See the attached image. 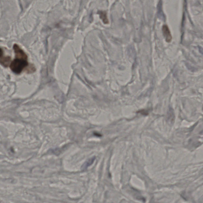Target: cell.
<instances>
[{"mask_svg":"<svg viewBox=\"0 0 203 203\" xmlns=\"http://www.w3.org/2000/svg\"><path fill=\"white\" fill-rule=\"evenodd\" d=\"M29 66L28 59L15 58L10 65V70L14 73L19 74Z\"/></svg>","mask_w":203,"mask_h":203,"instance_id":"6da1fadb","label":"cell"},{"mask_svg":"<svg viewBox=\"0 0 203 203\" xmlns=\"http://www.w3.org/2000/svg\"><path fill=\"white\" fill-rule=\"evenodd\" d=\"M162 31L164 37L167 42H171L172 39V37L170 30L167 25H164L163 26L162 28Z\"/></svg>","mask_w":203,"mask_h":203,"instance_id":"7a4b0ae2","label":"cell"},{"mask_svg":"<svg viewBox=\"0 0 203 203\" xmlns=\"http://www.w3.org/2000/svg\"><path fill=\"white\" fill-rule=\"evenodd\" d=\"M11 62V58L9 56L5 57L3 56L0 58V64L5 67H7L10 66Z\"/></svg>","mask_w":203,"mask_h":203,"instance_id":"3957f363","label":"cell"},{"mask_svg":"<svg viewBox=\"0 0 203 203\" xmlns=\"http://www.w3.org/2000/svg\"><path fill=\"white\" fill-rule=\"evenodd\" d=\"M98 14L100 15V18L105 24H108L109 23L107 15L106 12L99 11Z\"/></svg>","mask_w":203,"mask_h":203,"instance_id":"277c9868","label":"cell"},{"mask_svg":"<svg viewBox=\"0 0 203 203\" xmlns=\"http://www.w3.org/2000/svg\"><path fill=\"white\" fill-rule=\"evenodd\" d=\"M95 160V157H92V158L88 160L87 162H86L85 163H84V165H83V166L82 169L84 170L85 169H87V168H88V167L91 166V165H92V163H93Z\"/></svg>","mask_w":203,"mask_h":203,"instance_id":"5b68a950","label":"cell"},{"mask_svg":"<svg viewBox=\"0 0 203 203\" xmlns=\"http://www.w3.org/2000/svg\"><path fill=\"white\" fill-rule=\"evenodd\" d=\"M4 56L3 50L1 48H0V58Z\"/></svg>","mask_w":203,"mask_h":203,"instance_id":"8992f818","label":"cell"}]
</instances>
